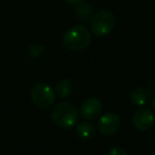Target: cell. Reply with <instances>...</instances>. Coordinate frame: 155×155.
Returning <instances> with one entry per match:
<instances>
[{
	"mask_svg": "<svg viewBox=\"0 0 155 155\" xmlns=\"http://www.w3.org/2000/svg\"><path fill=\"white\" fill-rule=\"evenodd\" d=\"M73 93V84L68 79H62L60 80L55 85V95L58 98H65L69 97Z\"/></svg>",
	"mask_w": 155,
	"mask_h": 155,
	"instance_id": "cell-10",
	"label": "cell"
},
{
	"mask_svg": "<svg viewBox=\"0 0 155 155\" xmlns=\"http://www.w3.org/2000/svg\"><path fill=\"white\" fill-rule=\"evenodd\" d=\"M91 43V33L85 26L77 25L69 28L63 35V44L69 50L80 51Z\"/></svg>",
	"mask_w": 155,
	"mask_h": 155,
	"instance_id": "cell-2",
	"label": "cell"
},
{
	"mask_svg": "<svg viewBox=\"0 0 155 155\" xmlns=\"http://www.w3.org/2000/svg\"><path fill=\"white\" fill-rule=\"evenodd\" d=\"M31 99L37 107L47 110L54 104L56 95L49 85L39 82L31 88Z\"/></svg>",
	"mask_w": 155,
	"mask_h": 155,
	"instance_id": "cell-4",
	"label": "cell"
},
{
	"mask_svg": "<svg viewBox=\"0 0 155 155\" xmlns=\"http://www.w3.org/2000/svg\"><path fill=\"white\" fill-rule=\"evenodd\" d=\"M121 127V120L120 117L115 113H107L104 114L100 118L98 122V129L100 133L105 136L114 135L115 133L118 132V130Z\"/></svg>",
	"mask_w": 155,
	"mask_h": 155,
	"instance_id": "cell-6",
	"label": "cell"
},
{
	"mask_svg": "<svg viewBox=\"0 0 155 155\" xmlns=\"http://www.w3.org/2000/svg\"><path fill=\"white\" fill-rule=\"evenodd\" d=\"M151 93L144 87H135L130 93V99L137 106H144L151 101Z\"/></svg>",
	"mask_w": 155,
	"mask_h": 155,
	"instance_id": "cell-8",
	"label": "cell"
},
{
	"mask_svg": "<svg viewBox=\"0 0 155 155\" xmlns=\"http://www.w3.org/2000/svg\"><path fill=\"white\" fill-rule=\"evenodd\" d=\"M115 27V17L112 12L99 11L93 15L91 19V32L96 36L103 37L108 35L113 31Z\"/></svg>",
	"mask_w": 155,
	"mask_h": 155,
	"instance_id": "cell-3",
	"label": "cell"
},
{
	"mask_svg": "<svg viewBox=\"0 0 155 155\" xmlns=\"http://www.w3.org/2000/svg\"><path fill=\"white\" fill-rule=\"evenodd\" d=\"M102 102L100 99L95 97L87 98L83 101L80 107V114L85 120H94L98 118L102 113Z\"/></svg>",
	"mask_w": 155,
	"mask_h": 155,
	"instance_id": "cell-7",
	"label": "cell"
},
{
	"mask_svg": "<svg viewBox=\"0 0 155 155\" xmlns=\"http://www.w3.org/2000/svg\"><path fill=\"white\" fill-rule=\"evenodd\" d=\"M65 1L68 3H71V5H79V3L83 2L84 0H65Z\"/></svg>",
	"mask_w": 155,
	"mask_h": 155,
	"instance_id": "cell-14",
	"label": "cell"
},
{
	"mask_svg": "<svg viewBox=\"0 0 155 155\" xmlns=\"http://www.w3.org/2000/svg\"><path fill=\"white\" fill-rule=\"evenodd\" d=\"M93 12L94 9L91 7V3L88 2H81L77 5V8L74 9V13L79 19H81L82 21H87L93 17Z\"/></svg>",
	"mask_w": 155,
	"mask_h": 155,
	"instance_id": "cell-11",
	"label": "cell"
},
{
	"mask_svg": "<svg viewBox=\"0 0 155 155\" xmlns=\"http://www.w3.org/2000/svg\"><path fill=\"white\" fill-rule=\"evenodd\" d=\"M75 133H77V135L81 139H85V140L91 139L96 134L95 125L91 122H88V121L78 123L77 127H75Z\"/></svg>",
	"mask_w": 155,
	"mask_h": 155,
	"instance_id": "cell-9",
	"label": "cell"
},
{
	"mask_svg": "<svg viewBox=\"0 0 155 155\" xmlns=\"http://www.w3.org/2000/svg\"><path fill=\"white\" fill-rule=\"evenodd\" d=\"M45 50H46V47H45V45H43V44L31 45L28 49V55L33 58H38V56H41V54L45 52Z\"/></svg>",
	"mask_w": 155,
	"mask_h": 155,
	"instance_id": "cell-12",
	"label": "cell"
},
{
	"mask_svg": "<svg viewBox=\"0 0 155 155\" xmlns=\"http://www.w3.org/2000/svg\"><path fill=\"white\" fill-rule=\"evenodd\" d=\"M152 107H153V110H154V112H155V97L153 98V100H152Z\"/></svg>",
	"mask_w": 155,
	"mask_h": 155,
	"instance_id": "cell-15",
	"label": "cell"
},
{
	"mask_svg": "<svg viewBox=\"0 0 155 155\" xmlns=\"http://www.w3.org/2000/svg\"><path fill=\"white\" fill-rule=\"evenodd\" d=\"M107 155H127V153L123 148H120V147H114V148H112L110 151H108Z\"/></svg>",
	"mask_w": 155,
	"mask_h": 155,
	"instance_id": "cell-13",
	"label": "cell"
},
{
	"mask_svg": "<svg viewBox=\"0 0 155 155\" xmlns=\"http://www.w3.org/2000/svg\"><path fill=\"white\" fill-rule=\"evenodd\" d=\"M154 141H155V134H154Z\"/></svg>",
	"mask_w": 155,
	"mask_h": 155,
	"instance_id": "cell-16",
	"label": "cell"
},
{
	"mask_svg": "<svg viewBox=\"0 0 155 155\" xmlns=\"http://www.w3.org/2000/svg\"><path fill=\"white\" fill-rule=\"evenodd\" d=\"M155 122L154 113L148 107H141L138 110H136L135 114L132 118V123L133 127L137 131L144 132L148 131L149 129L153 127Z\"/></svg>",
	"mask_w": 155,
	"mask_h": 155,
	"instance_id": "cell-5",
	"label": "cell"
},
{
	"mask_svg": "<svg viewBox=\"0 0 155 155\" xmlns=\"http://www.w3.org/2000/svg\"><path fill=\"white\" fill-rule=\"evenodd\" d=\"M80 112L70 102L63 101L53 106L51 119L54 124L63 129H70L79 122Z\"/></svg>",
	"mask_w": 155,
	"mask_h": 155,
	"instance_id": "cell-1",
	"label": "cell"
}]
</instances>
